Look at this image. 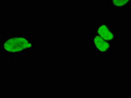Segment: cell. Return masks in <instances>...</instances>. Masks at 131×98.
Returning a JSON list of instances; mask_svg holds the SVG:
<instances>
[{"label": "cell", "instance_id": "6da1fadb", "mask_svg": "<svg viewBox=\"0 0 131 98\" xmlns=\"http://www.w3.org/2000/svg\"><path fill=\"white\" fill-rule=\"evenodd\" d=\"M39 49V42L28 34L11 33L0 37V51L9 59L24 58Z\"/></svg>", "mask_w": 131, "mask_h": 98}, {"label": "cell", "instance_id": "7a4b0ae2", "mask_svg": "<svg viewBox=\"0 0 131 98\" xmlns=\"http://www.w3.org/2000/svg\"><path fill=\"white\" fill-rule=\"evenodd\" d=\"M113 43L100 37L95 33H89L87 35V46L97 59H110L112 57Z\"/></svg>", "mask_w": 131, "mask_h": 98}, {"label": "cell", "instance_id": "3957f363", "mask_svg": "<svg viewBox=\"0 0 131 98\" xmlns=\"http://www.w3.org/2000/svg\"><path fill=\"white\" fill-rule=\"evenodd\" d=\"M94 33L113 44L118 43V30L108 20H97L94 23Z\"/></svg>", "mask_w": 131, "mask_h": 98}, {"label": "cell", "instance_id": "277c9868", "mask_svg": "<svg viewBox=\"0 0 131 98\" xmlns=\"http://www.w3.org/2000/svg\"><path fill=\"white\" fill-rule=\"evenodd\" d=\"M108 6L112 12H125L131 8V0H108Z\"/></svg>", "mask_w": 131, "mask_h": 98}]
</instances>
